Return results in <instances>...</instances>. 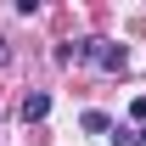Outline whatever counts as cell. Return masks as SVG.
Instances as JSON below:
<instances>
[{
	"label": "cell",
	"instance_id": "cell-3",
	"mask_svg": "<svg viewBox=\"0 0 146 146\" xmlns=\"http://www.w3.org/2000/svg\"><path fill=\"white\" fill-rule=\"evenodd\" d=\"M112 146H141V135H135V129H118V135H112Z\"/></svg>",
	"mask_w": 146,
	"mask_h": 146
},
{
	"label": "cell",
	"instance_id": "cell-2",
	"mask_svg": "<svg viewBox=\"0 0 146 146\" xmlns=\"http://www.w3.org/2000/svg\"><path fill=\"white\" fill-rule=\"evenodd\" d=\"M84 129H90V135H101V129H112V118H107V112H84Z\"/></svg>",
	"mask_w": 146,
	"mask_h": 146
},
{
	"label": "cell",
	"instance_id": "cell-1",
	"mask_svg": "<svg viewBox=\"0 0 146 146\" xmlns=\"http://www.w3.org/2000/svg\"><path fill=\"white\" fill-rule=\"evenodd\" d=\"M45 112H51V96H45V90H34V96H23V124H39Z\"/></svg>",
	"mask_w": 146,
	"mask_h": 146
},
{
	"label": "cell",
	"instance_id": "cell-4",
	"mask_svg": "<svg viewBox=\"0 0 146 146\" xmlns=\"http://www.w3.org/2000/svg\"><path fill=\"white\" fill-rule=\"evenodd\" d=\"M6 62H11V45H6V39H0V68H6Z\"/></svg>",
	"mask_w": 146,
	"mask_h": 146
}]
</instances>
